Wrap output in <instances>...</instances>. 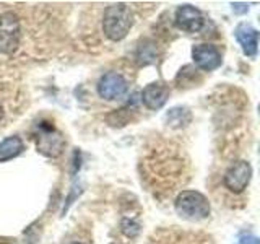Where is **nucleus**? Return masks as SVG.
Returning <instances> with one entry per match:
<instances>
[{
    "label": "nucleus",
    "mask_w": 260,
    "mask_h": 244,
    "mask_svg": "<svg viewBox=\"0 0 260 244\" xmlns=\"http://www.w3.org/2000/svg\"><path fill=\"white\" fill-rule=\"evenodd\" d=\"M134 26V13L127 4L119 2L106 7L103 15V33L109 41H122Z\"/></svg>",
    "instance_id": "f257e3e1"
},
{
    "label": "nucleus",
    "mask_w": 260,
    "mask_h": 244,
    "mask_svg": "<svg viewBox=\"0 0 260 244\" xmlns=\"http://www.w3.org/2000/svg\"><path fill=\"white\" fill-rule=\"evenodd\" d=\"M174 208L179 217L189 222H200L210 215V202L199 191H182L174 200Z\"/></svg>",
    "instance_id": "f03ea898"
},
{
    "label": "nucleus",
    "mask_w": 260,
    "mask_h": 244,
    "mask_svg": "<svg viewBox=\"0 0 260 244\" xmlns=\"http://www.w3.org/2000/svg\"><path fill=\"white\" fill-rule=\"evenodd\" d=\"M21 20L12 10L0 13V54L12 55L21 44Z\"/></svg>",
    "instance_id": "7ed1b4c3"
},
{
    "label": "nucleus",
    "mask_w": 260,
    "mask_h": 244,
    "mask_svg": "<svg viewBox=\"0 0 260 244\" xmlns=\"http://www.w3.org/2000/svg\"><path fill=\"white\" fill-rule=\"evenodd\" d=\"M127 92H128V83L120 72H116V70L106 72L100 78V81H98V95H100L103 100L116 101V100H120V98H124Z\"/></svg>",
    "instance_id": "20e7f679"
},
{
    "label": "nucleus",
    "mask_w": 260,
    "mask_h": 244,
    "mask_svg": "<svg viewBox=\"0 0 260 244\" xmlns=\"http://www.w3.org/2000/svg\"><path fill=\"white\" fill-rule=\"evenodd\" d=\"M38 151L43 153L44 157L57 158L62 155L65 148V138L63 135L55 130L52 126H39V134L36 137Z\"/></svg>",
    "instance_id": "39448f33"
},
{
    "label": "nucleus",
    "mask_w": 260,
    "mask_h": 244,
    "mask_svg": "<svg viewBox=\"0 0 260 244\" xmlns=\"http://www.w3.org/2000/svg\"><path fill=\"white\" fill-rule=\"evenodd\" d=\"M252 179V166L246 160H239L233 163L230 169L224 173L223 182L224 187L233 194H241L247 189V186Z\"/></svg>",
    "instance_id": "423d86ee"
},
{
    "label": "nucleus",
    "mask_w": 260,
    "mask_h": 244,
    "mask_svg": "<svg viewBox=\"0 0 260 244\" xmlns=\"http://www.w3.org/2000/svg\"><path fill=\"white\" fill-rule=\"evenodd\" d=\"M192 59L203 72H213L223 62L221 51L213 44H197L192 49Z\"/></svg>",
    "instance_id": "0eeeda50"
},
{
    "label": "nucleus",
    "mask_w": 260,
    "mask_h": 244,
    "mask_svg": "<svg viewBox=\"0 0 260 244\" xmlns=\"http://www.w3.org/2000/svg\"><path fill=\"white\" fill-rule=\"evenodd\" d=\"M176 24L185 33H199L205 24V16L193 5H181L176 10Z\"/></svg>",
    "instance_id": "6e6552de"
},
{
    "label": "nucleus",
    "mask_w": 260,
    "mask_h": 244,
    "mask_svg": "<svg viewBox=\"0 0 260 244\" xmlns=\"http://www.w3.org/2000/svg\"><path fill=\"white\" fill-rule=\"evenodd\" d=\"M171 89L165 83H150L143 88L142 92V103L146 109L150 111H156L161 109L162 106L166 104L168 98H169Z\"/></svg>",
    "instance_id": "1a4fd4ad"
},
{
    "label": "nucleus",
    "mask_w": 260,
    "mask_h": 244,
    "mask_svg": "<svg viewBox=\"0 0 260 244\" xmlns=\"http://www.w3.org/2000/svg\"><path fill=\"white\" fill-rule=\"evenodd\" d=\"M24 150V143L18 135L7 137L0 142V163L16 158Z\"/></svg>",
    "instance_id": "9d476101"
},
{
    "label": "nucleus",
    "mask_w": 260,
    "mask_h": 244,
    "mask_svg": "<svg viewBox=\"0 0 260 244\" xmlns=\"http://www.w3.org/2000/svg\"><path fill=\"white\" fill-rule=\"evenodd\" d=\"M156 57H158L156 43H153V41H150V39H145L143 43L138 46L137 60L140 65H148V64L156 62Z\"/></svg>",
    "instance_id": "9b49d317"
},
{
    "label": "nucleus",
    "mask_w": 260,
    "mask_h": 244,
    "mask_svg": "<svg viewBox=\"0 0 260 244\" xmlns=\"http://www.w3.org/2000/svg\"><path fill=\"white\" fill-rule=\"evenodd\" d=\"M166 119L171 127L181 129V127H185L192 120V114L187 108H174L166 114Z\"/></svg>",
    "instance_id": "f8f14e48"
},
{
    "label": "nucleus",
    "mask_w": 260,
    "mask_h": 244,
    "mask_svg": "<svg viewBox=\"0 0 260 244\" xmlns=\"http://www.w3.org/2000/svg\"><path fill=\"white\" fill-rule=\"evenodd\" d=\"M197 75H199V70L193 69L192 65H187V67H184L181 72H179L176 81L181 88L182 86H193L195 83H197Z\"/></svg>",
    "instance_id": "ddd939ff"
},
{
    "label": "nucleus",
    "mask_w": 260,
    "mask_h": 244,
    "mask_svg": "<svg viewBox=\"0 0 260 244\" xmlns=\"http://www.w3.org/2000/svg\"><path fill=\"white\" fill-rule=\"evenodd\" d=\"M130 116H132V109H127V108L116 109L108 116V122L111 126H125L130 122Z\"/></svg>",
    "instance_id": "4468645a"
},
{
    "label": "nucleus",
    "mask_w": 260,
    "mask_h": 244,
    "mask_svg": "<svg viewBox=\"0 0 260 244\" xmlns=\"http://www.w3.org/2000/svg\"><path fill=\"white\" fill-rule=\"evenodd\" d=\"M122 231H124V234H127L128 238H134V236H137L138 233H140V225L135 223L134 220H127L124 218L122 220Z\"/></svg>",
    "instance_id": "2eb2a0df"
},
{
    "label": "nucleus",
    "mask_w": 260,
    "mask_h": 244,
    "mask_svg": "<svg viewBox=\"0 0 260 244\" xmlns=\"http://www.w3.org/2000/svg\"><path fill=\"white\" fill-rule=\"evenodd\" d=\"M4 116H5V109H4V104L0 101V122L4 120Z\"/></svg>",
    "instance_id": "dca6fc26"
},
{
    "label": "nucleus",
    "mask_w": 260,
    "mask_h": 244,
    "mask_svg": "<svg viewBox=\"0 0 260 244\" xmlns=\"http://www.w3.org/2000/svg\"><path fill=\"white\" fill-rule=\"evenodd\" d=\"M75 244H83V242H75Z\"/></svg>",
    "instance_id": "f3484780"
}]
</instances>
